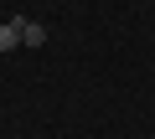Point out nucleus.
<instances>
[{
	"mask_svg": "<svg viewBox=\"0 0 155 139\" xmlns=\"http://www.w3.org/2000/svg\"><path fill=\"white\" fill-rule=\"evenodd\" d=\"M21 46V21H5L0 26V52H16Z\"/></svg>",
	"mask_w": 155,
	"mask_h": 139,
	"instance_id": "f03ea898",
	"label": "nucleus"
},
{
	"mask_svg": "<svg viewBox=\"0 0 155 139\" xmlns=\"http://www.w3.org/2000/svg\"><path fill=\"white\" fill-rule=\"evenodd\" d=\"M41 41H47V26L26 16V21H21V46H41Z\"/></svg>",
	"mask_w": 155,
	"mask_h": 139,
	"instance_id": "f257e3e1",
	"label": "nucleus"
}]
</instances>
